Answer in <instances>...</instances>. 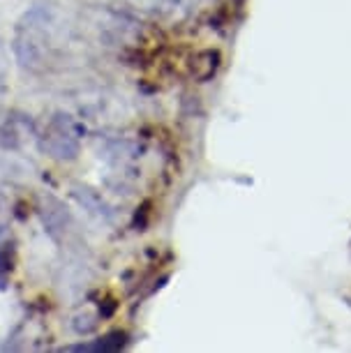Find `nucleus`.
<instances>
[{
    "instance_id": "nucleus-6",
    "label": "nucleus",
    "mask_w": 351,
    "mask_h": 353,
    "mask_svg": "<svg viewBox=\"0 0 351 353\" xmlns=\"http://www.w3.org/2000/svg\"><path fill=\"white\" fill-rule=\"evenodd\" d=\"M32 166L21 159L19 155H10V152H0V181L21 183L30 178Z\"/></svg>"
},
{
    "instance_id": "nucleus-7",
    "label": "nucleus",
    "mask_w": 351,
    "mask_h": 353,
    "mask_svg": "<svg viewBox=\"0 0 351 353\" xmlns=\"http://www.w3.org/2000/svg\"><path fill=\"white\" fill-rule=\"evenodd\" d=\"M8 81H10V56L5 49V42L0 39V97L8 92Z\"/></svg>"
},
{
    "instance_id": "nucleus-2",
    "label": "nucleus",
    "mask_w": 351,
    "mask_h": 353,
    "mask_svg": "<svg viewBox=\"0 0 351 353\" xmlns=\"http://www.w3.org/2000/svg\"><path fill=\"white\" fill-rule=\"evenodd\" d=\"M83 125L65 111H56L39 132V148L56 162H74L81 152Z\"/></svg>"
},
{
    "instance_id": "nucleus-3",
    "label": "nucleus",
    "mask_w": 351,
    "mask_h": 353,
    "mask_svg": "<svg viewBox=\"0 0 351 353\" xmlns=\"http://www.w3.org/2000/svg\"><path fill=\"white\" fill-rule=\"evenodd\" d=\"M42 222L46 226V233L54 238L56 243L68 241V236L74 229V219H72L70 210L58 201L56 196L42 199Z\"/></svg>"
},
{
    "instance_id": "nucleus-4",
    "label": "nucleus",
    "mask_w": 351,
    "mask_h": 353,
    "mask_svg": "<svg viewBox=\"0 0 351 353\" xmlns=\"http://www.w3.org/2000/svg\"><path fill=\"white\" fill-rule=\"evenodd\" d=\"M12 270H14V236L8 226H0V291L10 286Z\"/></svg>"
},
{
    "instance_id": "nucleus-8",
    "label": "nucleus",
    "mask_w": 351,
    "mask_h": 353,
    "mask_svg": "<svg viewBox=\"0 0 351 353\" xmlns=\"http://www.w3.org/2000/svg\"><path fill=\"white\" fill-rule=\"evenodd\" d=\"M3 203H5V199H3V194H0V208H3Z\"/></svg>"
},
{
    "instance_id": "nucleus-5",
    "label": "nucleus",
    "mask_w": 351,
    "mask_h": 353,
    "mask_svg": "<svg viewBox=\"0 0 351 353\" xmlns=\"http://www.w3.org/2000/svg\"><path fill=\"white\" fill-rule=\"evenodd\" d=\"M72 196H74L79 201V205L88 210L90 215H95L99 219H109L111 217L109 205L102 201V196H99L95 190L86 188V185H74V188H72Z\"/></svg>"
},
{
    "instance_id": "nucleus-1",
    "label": "nucleus",
    "mask_w": 351,
    "mask_h": 353,
    "mask_svg": "<svg viewBox=\"0 0 351 353\" xmlns=\"http://www.w3.org/2000/svg\"><path fill=\"white\" fill-rule=\"evenodd\" d=\"M17 63L23 70L44 72L65 51V21L54 5H35L21 17L14 32Z\"/></svg>"
}]
</instances>
